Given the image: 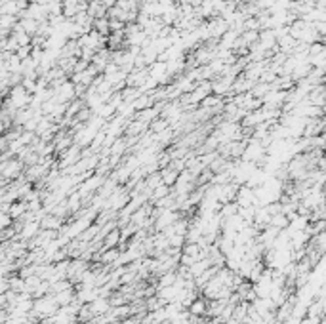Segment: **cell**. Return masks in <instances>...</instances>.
Instances as JSON below:
<instances>
[{
	"instance_id": "3957f363",
	"label": "cell",
	"mask_w": 326,
	"mask_h": 324,
	"mask_svg": "<svg viewBox=\"0 0 326 324\" xmlns=\"http://www.w3.org/2000/svg\"><path fill=\"white\" fill-rule=\"evenodd\" d=\"M122 242V231H120V227H114L112 231L107 233V236L103 238V248L107 250V248H118Z\"/></svg>"
},
{
	"instance_id": "7a4b0ae2",
	"label": "cell",
	"mask_w": 326,
	"mask_h": 324,
	"mask_svg": "<svg viewBox=\"0 0 326 324\" xmlns=\"http://www.w3.org/2000/svg\"><path fill=\"white\" fill-rule=\"evenodd\" d=\"M187 311L194 316H206L208 314V300L204 296H198L193 304L187 307Z\"/></svg>"
},
{
	"instance_id": "5b68a950",
	"label": "cell",
	"mask_w": 326,
	"mask_h": 324,
	"mask_svg": "<svg viewBox=\"0 0 326 324\" xmlns=\"http://www.w3.org/2000/svg\"><path fill=\"white\" fill-rule=\"evenodd\" d=\"M90 307H92V311L96 316H103V314H107L109 311H111V302H109V298H98V300H94L92 304H90Z\"/></svg>"
},
{
	"instance_id": "277c9868",
	"label": "cell",
	"mask_w": 326,
	"mask_h": 324,
	"mask_svg": "<svg viewBox=\"0 0 326 324\" xmlns=\"http://www.w3.org/2000/svg\"><path fill=\"white\" fill-rule=\"evenodd\" d=\"M56 298V302L60 307H65V305H71L74 304L78 298H76V288H69V290H63V292H58V294H54Z\"/></svg>"
},
{
	"instance_id": "6da1fadb",
	"label": "cell",
	"mask_w": 326,
	"mask_h": 324,
	"mask_svg": "<svg viewBox=\"0 0 326 324\" xmlns=\"http://www.w3.org/2000/svg\"><path fill=\"white\" fill-rule=\"evenodd\" d=\"M180 176H182V170H178L174 164H170V166H166V168L160 170L162 183L164 185H168V187H174V185L178 183V180H180Z\"/></svg>"
},
{
	"instance_id": "8992f818",
	"label": "cell",
	"mask_w": 326,
	"mask_h": 324,
	"mask_svg": "<svg viewBox=\"0 0 326 324\" xmlns=\"http://www.w3.org/2000/svg\"><path fill=\"white\" fill-rule=\"evenodd\" d=\"M14 223H16V220L12 218L8 212H2V216H0V229H8V227H14Z\"/></svg>"
}]
</instances>
